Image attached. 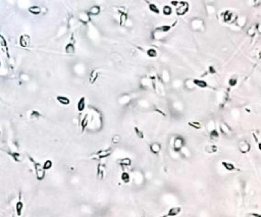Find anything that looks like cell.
Segmentation results:
<instances>
[{"label":"cell","instance_id":"cell-1","mask_svg":"<svg viewBox=\"0 0 261 217\" xmlns=\"http://www.w3.org/2000/svg\"><path fill=\"white\" fill-rule=\"evenodd\" d=\"M177 23H178V21H176L173 23H171V25H163V26H160V27L156 28V29H155L154 31H153V33H152V38L153 39H155V40L160 39L162 36L166 35V34L168 33V32L170 31V30L172 29V28L174 27Z\"/></svg>","mask_w":261,"mask_h":217},{"label":"cell","instance_id":"cell-2","mask_svg":"<svg viewBox=\"0 0 261 217\" xmlns=\"http://www.w3.org/2000/svg\"><path fill=\"white\" fill-rule=\"evenodd\" d=\"M31 162L34 164V168H35V172H36V178H37L38 180H43L45 178V169L43 168V166L41 165V163H38L32 158L31 156L29 157Z\"/></svg>","mask_w":261,"mask_h":217},{"label":"cell","instance_id":"cell-3","mask_svg":"<svg viewBox=\"0 0 261 217\" xmlns=\"http://www.w3.org/2000/svg\"><path fill=\"white\" fill-rule=\"evenodd\" d=\"M222 21H224L226 23H228V25H233L235 23L236 21L237 17H238V15L231 10H224V12H222Z\"/></svg>","mask_w":261,"mask_h":217},{"label":"cell","instance_id":"cell-4","mask_svg":"<svg viewBox=\"0 0 261 217\" xmlns=\"http://www.w3.org/2000/svg\"><path fill=\"white\" fill-rule=\"evenodd\" d=\"M185 139L181 136H178L173 139V143H172V150L173 152L179 153L183 150V148L185 147Z\"/></svg>","mask_w":261,"mask_h":217},{"label":"cell","instance_id":"cell-5","mask_svg":"<svg viewBox=\"0 0 261 217\" xmlns=\"http://www.w3.org/2000/svg\"><path fill=\"white\" fill-rule=\"evenodd\" d=\"M176 8H177L176 9L177 15L183 17V15H185L189 11V9H190V4H189V2H187V1H183L182 0V1H180V4H179Z\"/></svg>","mask_w":261,"mask_h":217},{"label":"cell","instance_id":"cell-6","mask_svg":"<svg viewBox=\"0 0 261 217\" xmlns=\"http://www.w3.org/2000/svg\"><path fill=\"white\" fill-rule=\"evenodd\" d=\"M191 28L194 31H203L204 30V21L201 19H193L191 21Z\"/></svg>","mask_w":261,"mask_h":217},{"label":"cell","instance_id":"cell-7","mask_svg":"<svg viewBox=\"0 0 261 217\" xmlns=\"http://www.w3.org/2000/svg\"><path fill=\"white\" fill-rule=\"evenodd\" d=\"M238 148H239V151H240L242 154H247V153L250 152L251 145L249 142H247L246 140H244V141H241V142L239 143Z\"/></svg>","mask_w":261,"mask_h":217},{"label":"cell","instance_id":"cell-8","mask_svg":"<svg viewBox=\"0 0 261 217\" xmlns=\"http://www.w3.org/2000/svg\"><path fill=\"white\" fill-rule=\"evenodd\" d=\"M79 17V21L85 26L88 25V23H90V21H91L90 15H89V12H87V11H82V12H80L79 17Z\"/></svg>","mask_w":261,"mask_h":217},{"label":"cell","instance_id":"cell-9","mask_svg":"<svg viewBox=\"0 0 261 217\" xmlns=\"http://www.w3.org/2000/svg\"><path fill=\"white\" fill-rule=\"evenodd\" d=\"M181 212H182V208H181L180 206L172 207V208H170L168 211H167L166 214H164L161 217H174V216H177V215L180 214Z\"/></svg>","mask_w":261,"mask_h":217},{"label":"cell","instance_id":"cell-10","mask_svg":"<svg viewBox=\"0 0 261 217\" xmlns=\"http://www.w3.org/2000/svg\"><path fill=\"white\" fill-rule=\"evenodd\" d=\"M118 15H119V26L123 27L125 25H127V21L129 19V15L127 11L118 9Z\"/></svg>","mask_w":261,"mask_h":217},{"label":"cell","instance_id":"cell-11","mask_svg":"<svg viewBox=\"0 0 261 217\" xmlns=\"http://www.w3.org/2000/svg\"><path fill=\"white\" fill-rule=\"evenodd\" d=\"M247 17L246 15H238V17H237L236 21H235V26H237L238 28H244L245 26L247 25Z\"/></svg>","mask_w":261,"mask_h":217},{"label":"cell","instance_id":"cell-12","mask_svg":"<svg viewBox=\"0 0 261 217\" xmlns=\"http://www.w3.org/2000/svg\"><path fill=\"white\" fill-rule=\"evenodd\" d=\"M111 153H112V149H107V150H101V151H98L97 153H95L94 156L97 157L98 159H104L106 158V157L110 156Z\"/></svg>","mask_w":261,"mask_h":217},{"label":"cell","instance_id":"cell-13","mask_svg":"<svg viewBox=\"0 0 261 217\" xmlns=\"http://www.w3.org/2000/svg\"><path fill=\"white\" fill-rule=\"evenodd\" d=\"M30 41H31V38H30L29 35H21V37H19V45H21V47H23V48H26V47H28L30 45Z\"/></svg>","mask_w":261,"mask_h":217},{"label":"cell","instance_id":"cell-14","mask_svg":"<svg viewBox=\"0 0 261 217\" xmlns=\"http://www.w3.org/2000/svg\"><path fill=\"white\" fill-rule=\"evenodd\" d=\"M158 79H160L163 84H168L169 82H170V73H169V71L167 70V69H162L160 77H159Z\"/></svg>","mask_w":261,"mask_h":217},{"label":"cell","instance_id":"cell-15","mask_svg":"<svg viewBox=\"0 0 261 217\" xmlns=\"http://www.w3.org/2000/svg\"><path fill=\"white\" fill-rule=\"evenodd\" d=\"M150 151L154 155H158L161 151V145L158 142H154L150 145Z\"/></svg>","mask_w":261,"mask_h":217},{"label":"cell","instance_id":"cell-16","mask_svg":"<svg viewBox=\"0 0 261 217\" xmlns=\"http://www.w3.org/2000/svg\"><path fill=\"white\" fill-rule=\"evenodd\" d=\"M193 82H194L195 86L198 87V88L201 89H205L208 87V83L204 79H193Z\"/></svg>","mask_w":261,"mask_h":217},{"label":"cell","instance_id":"cell-17","mask_svg":"<svg viewBox=\"0 0 261 217\" xmlns=\"http://www.w3.org/2000/svg\"><path fill=\"white\" fill-rule=\"evenodd\" d=\"M204 151L206 153H208V154H213V153H216L218 151V147L215 144H209L205 146Z\"/></svg>","mask_w":261,"mask_h":217},{"label":"cell","instance_id":"cell-18","mask_svg":"<svg viewBox=\"0 0 261 217\" xmlns=\"http://www.w3.org/2000/svg\"><path fill=\"white\" fill-rule=\"evenodd\" d=\"M64 51L66 54H73V53L75 52V43L73 42H69V43H67L66 45H65V48H64Z\"/></svg>","mask_w":261,"mask_h":217},{"label":"cell","instance_id":"cell-19","mask_svg":"<svg viewBox=\"0 0 261 217\" xmlns=\"http://www.w3.org/2000/svg\"><path fill=\"white\" fill-rule=\"evenodd\" d=\"M28 10H29V12L31 13V15H39L42 13V7L38 6V5H33V6H30Z\"/></svg>","mask_w":261,"mask_h":217},{"label":"cell","instance_id":"cell-20","mask_svg":"<svg viewBox=\"0 0 261 217\" xmlns=\"http://www.w3.org/2000/svg\"><path fill=\"white\" fill-rule=\"evenodd\" d=\"M89 15H92V17H96V15H99L101 12V7L99 5H93L90 9H89Z\"/></svg>","mask_w":261,"mask_h":217},{"label":"cell","instance_id":"cell-21","mask_svg":"<svg viewBox=\"0 0 261 217\" xmlns=\"http://www.w3.org/2000/svg\"><path fill=\"white\" fill-rule=\"evenodd\" d=\"M219 129H220V132H222L224 135H226V136H228V135L232 133V129H231V127L228 126L226 123H224V122L220 123V124H219Z\"/></svg>","mask_w":261,"mask_h":217},{"label":"cell","instance_id":"cell-22","mask_svg":"<svg viewBox=\"0 0 261 217\" xmlns=\"http://www.w3.org/2000/svg\"><path fill=\"white\" fill-rule=\"evenodd\" d=\"M257 34H258L257 33V23H254V25L250 26L249 29L247 30V35H248L249 37H251V38L255 37Z\"/></svg>","mask_w":261,"mask_h":217},{"label":"cell","instance_id":"cell-23","mask_svg":"<svg viewBox=\"0 0 261 217\" xmlns=\"http://www.w3.org/2000/svg\"><path fill=\"white\" fill-rule=\"evenodd\" d=\"M118 164L123 167H129L132 165V160H131V158H129V157H125V158L119 159Z\"/></svg>","mask_w":261,"mask_h":217},{"label":"cell","instance_id":"cell-24","mask_svg":"<svg viewBox=\"0 0 261 217\" xmlns=\"http://www.w3.org/2000/svg\"><path fill=\"white\" fill-rule=\"evenodd\" d=\"M184 86H185V88L189 91H193L195 88H196V86H195V84L192 79H187L184 83Z\"/></svg>","mask_w":261,"mask_h":217},{"label":"cell","instance_id":"cell-25","mask_svg":"<svg viewBox=\"0 0 261 217\" xmlns=\"http://www.w3.org/2000/svg\"><path fill=\"white\" fill-rule=\"evenodd\" d=\"M145 1H146V2H147V4H148L149 10H150L151 12L155 13V15H159V13H160V10H159L158 6H157L156 4H154V3H151V2H149L148 0H145Z\"/></svg>","mask_w":261,"mask_h":217},{"label":"cell","instance_id":"cell-26","mask_svg":"<svg viewBox=\"0 0 261 217\" xmlns=\"http://www.w3.org/2000/svg\"><path fill=\"white\" fill-rule=\"evenodd\" d=\"M77 108H78V111H79V112H83V111L85 110V108H86V98L85 97L80 98L79 102H78V105H77Z\"/></svg>","mask_w":261,"mask_h":217},{"label":"cell","instance_id":"cell-27","mask_svg":"<svg viewBox=\"0 0 261 217\" xmlns=\"http://www.w3.org/2000/svg\"><path fill=\"white\" fill-rule=\"evenodd\" d=\"M56 100H57V102L60 103L61 105H64V106L69 105V103H71L69 98H67V97H65V96H61V95H59V96L56 97Z\"/></svg>","mask_w":261,"mask_h":217},{"label":"cell","instance_id":"cell-28","mask_svg":"<svg viewBox=\"0 0 261 217\" xmlns=\"http://www.w3.org/2000/svg\"><path fill=\"white\" fill-rule=\"evenodd\" d=\"M219 132L217 131L216 129H212L210 131V133H209V138H210V140L212 141H217L218 139H219Z\"/></svg>","mask_w":261,"mask_h":217},{"label":"cell","instance_id":"cell-29","mask_svg":"<svg viewBox=\"0 0 261 217\" xmlns=\"http://www.w3.org/2000/svg\"><path fill=\"white\" fill-rule=\"evenodd\" d=\"M98 77H99V73L96 69H93L90 73V75H89V82H90V84H94L96 82V79H98Z\"/></svg>","mask_w":261,"mask_h":217},{"label":"cell","instance_id":"cell-30","mask_svg":"<svg viewBox=\"0 0 261 217\" xmlns=\"http://www.w3.org/2000/svg\"><path fill=\"white\" fill-rule=\"evenodd\" d=\"M23 210H24V203L21 202V200L17 201V204H15V211H17V216H21Z\"/></svg>","mask_w":261,"mask_h":217},{"label":"cell","instance_id":"cell-31","mask_svg":"<svg viewBox=\"0 0 261 217\" xmlns=\"http://www.w3.org/2000/svg\"><path fill=\"white\" fill-rule=\"evenodd\" d=\"M146 54H147V56L150 57V58H155V57L158 56V51H157L155 48H149V49H147Z\"/></svg>","mask_w":261,"mask_h":217},{"label":"cell","instance_id":"cell-32","mask_svg":"<svg viewBox=\"0 0 261 217\" xmlns=\"http://www.w3.org/2000/svg\"><path fill=\"white\" fill-rule=\"evenodd\" d=\"M120 180H123V184H129V182H131V176H129L127 171H123V173H121L120 176Z\"/></svg>","mask_w":261,"mask_h":217},{"label":"cell","instance_id":"cell-33","mask_svg":"<svg viewBox=\"0 0 261 217\" xmlns=\"http://www.w3.org/2000/svg\"><path fill=\"white\" fill-rule=\"evenodd\" d=\"M222 165L224 167V169H226L228 171H233V170H235V169H236V166H235L233 163L228 162V161H222Z\"/></svg>","mask_w":261,"mask_h":217},{"label":"cell","instance_id":"cell-34","mask_svg":"<svg viewBox=\"0 0 261 217\" xmlns=\"http://www.w3.org/2000/svg\"><path fill=\"white\" fill-rule=\"evenodd\" d=\"M88 123H89V115L86 114L85 116L82 118L81 120V127H82V131H85V129L88 126Z\"/></svg>","mask_w":261,"mask_h":217},{"label":"cell","instance_id":"cell-35","mask_svg":"<svg viewBox=\"0 0 261 217\" xmlns=\"http://www.w3.org/2000/svg\"><path fill=\"white\" fill-rule=\"evenodd\" d=\"M162 12L164 15H171V13H172V7L170 6V5H164L162 8Z\"/></svg>","mask_w":261,"mask_h":217},{"label":"cell","instance_id":"cell-36","mask_svg":"<svg viewBox=\"0 0 261 217\" xmlns=\"http://www.w3.org/2000/svg\"><path fill=\"white\" fill-rule=\"evenodd\" d=\"M188 124L190 125L192 129H202V123L199 122V121H190V122H188Z\"/></svg>","mask_w":261,"mask_h":217},{"label":"cell","instance_id":"cell-37","mask_svg":"<svg viewBox=\"0 0 261 217\" xmlns=\"http://www.w3.org/2000/svg\"><path fill=\"white\" fill-rule=\"evenodd\" d=\"M0 46H2L3 48L6 50L7 54H8V46H7V42L5 40V38L2 35H0Z\"/></svg>","mask_w":261,"mask_h":217},{"label":"cell","instance_id":"cell-38","mask_svg":"<svg viewBox=\"0 0 261 217\" xmlns=\"http://www.w3.org/2000/svg\"><path fill=\"white\" fill-rule=\"evenodd\" d=\"M237 84H238V77L237 75L231 77L230 79H228V86L230 87H235V86H237Z\"/></svg>","mask_w":261,"mask_h":217},{"label":"cell","instance_id":"cell-39","mask_svg":"<svg viewBox=\"0 0 261 217\" xmlns=\"http://www.w3.org/2000/svg\"><path fill=\"white\" fill-rule=\"evenodd\" d=\"M53 165V162L50 160V159H47L46 161H45L43 164H42V166H43V168L45 169V170H49V169H51V167H52Z\"/></svg>","mask_w":261,"mask_h":217},{"label":"cell","instance_id":"cell-40","mask_svg":"<svg viewBox=\"0 0 261 217\" xmlns=\"http://www.w3.org/2000/svg\"><path fill=\"white\" fill-rule=\"evenodd\" d=\"M134 132H135V135H136L139 139H144V133H143V131H141L138 126L134 127Z\"/></svg>","mask_w":261,"mask_h":217},{"label":"cell","instance_id":"cell-41","mask_svg":"<svg viewBox=\"0 0 261 217\" xmlns=\"http://www.w3.org/2000/svg\"><path fill=\"white\" fill-rule=\"evenodd\" d=\"M129 100H131V97L129 96V95H125V96H123L120 99H119V103L120 104H127V102H129Z\"/></svg>","mask_w":261,"mask_h":217},{"label":"cell","instance_id":"cell-42","mask_svg":"<svg viewBox=\"0 0 261 217\" xmlns=\"http://www.w3.org/2000/svg\"><path fill=\"white\" fill-rule=\"evenodd\" d=\"M41 117V113L39 112L38 110H33L31 112V118L32 119H38Z\"/></svg>","mask_w":261,"mask_h":217},{"label":"cell","instance_id":"cell-43","mask_svg":"<svg viewBox=\"0 0 261 217\" xmlns=\"http://www.w3.org/2000/svg\"><path fill=\"white\" fill-rule=\"evenodd\" d=\"M10 155H11V156H12V158L15 159V161H17V162L21 161V155L19 154V153H17V152H13V153H10Z\"/></svg>","mask_w":261,"mask_h":217},{"label":"cell","instance_id":"cell-44","mask_svg":"<svg viewBox=\"0 0 261 217\" xmlns=\"http://www.w3.org/2000/svg\"><path fill=\"white\" fill-rule=\"evenodd\" d=\"M97 176L100 178H103V176H104V168L101 165H99L98 169H97Z\"/></svg>","mask_w":261,"mask_h":217},{"label":"cell","instance_id":"cell-45","mask_svg":"<svg viewBox=\"0 0 261 217\" xmlns=\"http://www.w3.org/2000/svg\"><path fill=\"white\" fill-rule=\"evenodd\" d=\"M111 142H112L113 144H118V143L120 142V136H119V135H113L112 139H111Z\"/></svg>","mask_w":261,"mask_h":217},{"label":"cell","instance_id":"cell-46","mask_svg":"<svg viewBox=\"0 0 261 217\" xmlns=\"http://www.w3.org/2000/svg\"><path fill=\"white\" fill-rule=\"evenodd\" d=\"M246 217H261V214L260 213H256V212H251V213H248V214L246 215Z\"/></svg>","mask_w":261,"mask_h":217},{"label":"cell","instance_id":"cell-47","mask_svg":"<svg viewBox=\"0 0 261 217\" xmlns=\"http://www.w3.org/2000/svg\"><path fill=\"white\" fill-rule=\"evenodd\" d=\"M208 73H211V75H214V73H216V69H215L212 65H210V66L208 67Z\"/></svg>","mask_w":261,"mask_h":217},{"label":"cell","instance_id":"cell-48","mask_svg":"<svg viewBox=\"0 0 261 217\" xmlns=\"http://www.w3.org/2000/svg\"><path fill=\"white\" fill-rule=\"evenodd\" d=\"M171 5H173V6H178L179 4H180V0H171V2H170Z\"/></svg>","mask_w":261,"mask_h":217},{"label":"cell","instance_id":"cell-49","mask_svg":"<svg viewBox=\"0 0 261 217\" xmlns=\"http://www.w3.org/2000/svg\"><path fill=\"white\" fill-rule=\"evenodd\" d=\"M257 33L261 34V25L260 23H257Z\"/></svg>","mask_w":261,"mask_h":217},{"label":"cell","instance_id":"cell-50","mask_svg":"<svg viewBox=\"0 0 261 217\" xmlns=\"http://www.w3.org/2000/svg\"><path fill=\"white\" fill-rule=\"evenodd\" d=\"M258 150L261 152V143H258Z\"/></svg>","mask_w":261,"mask_h":217},{"label":"cell","instance_id":"cell-51","mask_svg":"<svg viewBox=\"0 0 261 217\" xmlns=\"http://www.w3.org/2000/svg\"><path fill=\"white\" fill-rule=\"evenodd\" d=\"M258 57H259V59H261V50L259 51V53H258Z\"/></svg>","mask_w":261,"mask_h":217},{"label":"cell","instance_id":"cell-52","mask_svg":"<svg viewBox=\"0 0 261 217\" xmlns=\"http://www.w3.org/2000/svg\"><path fill=\"white\" fill-rule=\"evenodd\" d=\"M253 2H257V0H252Z\"/></svg>","mask_w":261,"mask_h":217},{"label":"cell","instance_id":"cell-53","mask_svg":"<svg viewBox=\"0 0 261 217\" xmlns=\"http://www.w3.org/2000/svg\"><path fill=\"white\" fill-rule=\"evenodd\" d=\"M0 67H1V61H0Z\"/></svg>","mask_w":261,"mask_h":217},{"label":"cell","instance_id":"cell-54","mask_svg":"<svg viewBox=\"0 0 261 217\" xmlns=\"http://www.w3.org/2000/svg\"><path fill=\"white\" fill-rule=\"evenodd\" d=\"M0 135H1V131H0Z\"/></svg>","mask_w":261,"mask_h":217},{"label":"cell","instance_id":"cell-55","mask_svg":"<svg viewBox=\"0 0 261 217\" xmlns=\"http://www.w3.org/2000/svg\"><path fill=\"white\" fill-rule=\"evenodd\" d=\"M0 48H1V46H0Z\"/></svg>","mask_w":261,"mask_h":217}]
</instances>
